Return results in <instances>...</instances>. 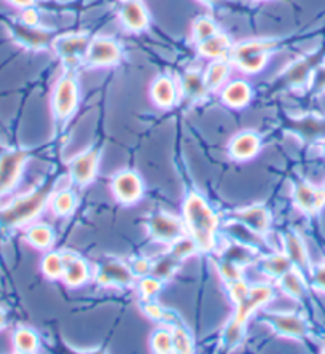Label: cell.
Instances as JSON below:
<instances>
[{
  "mask_svg": "<svg viewBox=\"0 0 325 354\" xmlns=\"http://www.w3.org/2000/svg\"><path fill=\"white\" fill-rule=\"evenodd\" d=\"M183 216H185L187 230L190 232V236L196 243L198 249L204 252L212 251L216 246L219 218L206 200L195 192L188 194L183 205Z\"/></svg>",
  "mask_w": 325,
  "mask_h": 354,
  "instance_id": "cell-1",
  "label": "cell"
},
{
  "mask_svg": "<svg viewBox=\"0 0 325 354\" xmlns=\"http://www.w3.org/2000/svg\"><path fill=\"white\" fill-rule=\"evenodd\" d=\"M272 289L268 284H257L249 289V294L245 295L244 300H241L236 308V315L233 321L230 322L225 329V348H233L238 345L243 338L244 324L249 319V316L254 313L261 305H266L272 299Z\"/></svg>",
  "mask_w": 325,
  "mask_h": 354,
  "instance_id": "cell-2",
  "label": "cell"
},
{
  "mask_svg": "<svg viewBox=\"0 0 325 354\" xmlns=\"http://www.w3.org/2000/svg\"><path fill=\"white\" fill-rule=\"evenodd\" d=\"M53 185L45 184L30 195L21 196L0 212V221L7 227H23L40 214L48 201Z\"/></svg>",
  "mask_w": 325,
  "mask_h": 354,
  "instance_id": "cell-3",
  "label": "cell"
},
{
  "mask_svg": "<svg viewBox=\"0 0 325 354\" xmlns=\"http://www.w3.org/2000/svg\"><path fill=\"white\" fill-rule=\"evenodd\" d=\"M196 249V243L193 241L192 238H179L177 241L172 243L169 252L165 254V256L154 265L151 274L156 276V278L161 281L169 279L171 276L177 272V268H179V265L183 260L190 257L192 254H195Z\"/></svg>",
  "mask_w": 325,
  "mask_h": 354,
  "instance_id": "cell-4",
  "label": "cell"
},
{
  "mask_svg": "<svg viewBox=\"0 0 325 354\" xmlns=\"http://www.w3.org/2000/svg\"><path fill=\"white\" fill-rule=\"evenodd\" d=\"M28 158L29 152L26 150H12L0 157V196L15 189Z\"/></svg>",
  "mask_w": 325,
  "mask_h": 354,
  "instance_id": "cell-5",
  "label": "cell"
},
{
  "mask_svg": "<svg viewBox=\"0 0 325 354\" xmlns=\"http://www.w3.org/2000/svg\"><path fill=\"white\" fill-rule=\"evenodd\" d=\"M265 322L272 327L276 334L282 337L303 340L309 335V324L305 317L293 313H270L265 315Z\"/></svg>",
  "mask_w": 325,
  "mask_h": 354,
  "instance_id": "cell-6",
  "label": "cell"
},
{
  "mask_svg": "<svg viewBox=\"0 0 325 354\" xmlns=\"http://www.w3.org/2000/svg\"><path fill=\"white\" fill-rule=\"evenodd\" d=\"M147 230L151 239L158 243L172 244L183 236V225L179 218L166 214V212H156L147 222Z\"/></svg>",
  "mask_w": 325,
  "mask_h": 354,
  "instance_id": "cell-7",
  "label": "cell"
},
{
  "mask_svg": "<svg viewBox=\"0 0 325 354\" xmlns=\"http://www.w3.org/2000/svg\"><path fill=\"white\" fill-rule=\"evenodd\" d=\"M78 104V85L73 77L67 75L57 82L53 95V111L59 120L69 118Z\"/></svg>",
  "mask_w": 325,
  "mask_h": 354,
  "instance_id": "cell-8",
  "label": "cell"
},
{
  "mask_svg": "<svg viewBox=\"0 0 325 354\" xmlns=\"http://www.w3.org/2000/svg\"><path fill=\"white\" fill-rule=\"evenodd\" d=\"M96 283L101 286H122L128 288L134 283V273L122 260L107 259L96 270Z\"/></svg>",
  "mask_w": 325,
  "mask_h": 354,
  "instance_id": "cell-9",
  "label": "cell"
},
{
  "mask_svg": "<svg viewBox=\"0 0 325 354\" xmlns=\"http://www.w3.org/2000/svg\"><path fill=\"white\" fill-rule=\"evenodd\" d=\"M120 58H122V48L113 39L107 37H96L91 40L85 55L88 64L96 67L117 64Z\"/></svg>",
  "mask_w": 325,
  "mask_h": 354,
  "instance_id": "cell-10",
  "label": "cell"
},
{
  "mask_svg": "<svg viewBox=\"0 0 325 354\" xmlns=\"http://www.w3.org/2000/svg\"><path fill=\"white\" fill-rule=\"evenodd\" d=\"M293 201L297 207L308 216L317 214L325 206V190L324 187H314L306 180L297 182L293 187Z\"/></svg>",
  "mask_w": 325,
  "mask_h": 354,
  "instance_id": "cell-11",
  "label": "cell"
},
{
  "mask_svg": "<svg viewBox=\"0 0 325 354\" xmlns=\"http://www.w3.org/2000/svg\"><path fill=\"white\" fill-rule=\"evenodd\" d=\"M112 190L117 200L123 205H134L144 195L142 180L133 171H123V173L115 176Z\"/></svg>",
  "mask_w": 325,
  "mask_h": 354,
  "instance_id": "cell-12",
  "label": "cell"
},
{
  "mask_svg": "<svg viewBox=\"0 0 325 354\" xmlns=\"http://www.w3.org/2000/svg\"><path fill=\"white\" fill-rule=\"evenodd\" d=\"M99 158H101V152L98 149H91L73 158L71 163V177L73 182L78 185L91 184L96 177Z\"/></svg>",
  "mask_w": 325,
  "mask_h": 354,
  "instance_id": "cell-13",
  "label": "cell"
},
{
  "mask_svg": "<svg viewBox=\"0 0 325 354\" xmlns=\"http://www.w3.org/2000/svg\"><path fill=\"white\" fill-rule=\"evenodd\" d=\"M292 133L300 136L305 142H322L325 139V117L306 115L289 122Z\"/></svg>",
  "mask_w": 325,
  "mask_h": 354,
  "instance_id": "cell-14",
  "label": "cell"
},
{
  "mask_svg": "<svg viewBox=\"0 0 325 354\" xmlns=\"http://www.w3.org/2000/svg\"><path fill=\"white\" fill-rule=\"evenodd\" d=\"M324 53H314L311 56H306V58L298 59L297 62L287 69L284 79L293 88H300L305 85L306 82L311 80L313 72L316 71L317 66H321Z\"/></svg>",
  "mask_w": 325,
  "mask_h": 354,
  "instance_id": "cell-15",
  "label": "cell"
},
{
  "mask_svg": "<svg viewBox=\"0 0 325 354\" xmlns=\"http://www.w3.org/2000/svg\"><path fill=\"white\" fill-rule=\"evenodd\" d=\"M90 41H91L90 37L85 34H75V35L71 34V35H64V37L57 39L55 44V48H56V53L59 55V58L73 62L86 55Z\"/></svg>",
  "mask_w": 325,
  "mask_h": 354,
  "instance_id": "cell-16",
  "label": "cell"
},
{
  "mask_svg": "<svg viewBox=\"0 0 325 354\" xmlns=\"http://www.w3.org/2000/svg\"><path fill=\"white\" fill-rule=\"evenodd\" d=\"M62 260H64V273H62V279L71 288H78L86 279L90 278V268L88 263L80 256L73 252H64L62 254Z\"/></svg>",
  "mask_w": 325,
  "mask_h": 354,
  "instance_id": "cell-17",
  "label": "cell"
},
{
  "mask_svg": "<svg viewBox=\"0 0 325 354\" xmlns=\"http://www.w3.org/2000/svg\"><path fill=\"white\" fill-rule=\"evenodd\" d=\"M120 18L133 32H140L149 26V13L140 0H128L120 10Z\"/></svg>",
  "mask_w": 325,
  "mask_h": 354,
  "instance_id": "cell-18",
  "label": "cell"
},
{
  "mask_svg": "<svg viewBox=\"0 0 325 354\" xmlns=\"http://www.w3.org/2000/svg\"><path fill=\"white\" fill-rule=\"evenodd\" d=\"M261 140L252 131H244L236 136L230 144V153L236 160H250L260 152Z\"/></svg>",
  "mask_w": 325,
  "mask_h": 354,
  "instance_id": "cell-19",
  "label": "cell"
},
{
  "mask_svg": "<svg viewBox=\"0 0 325 354\" xmlns=\"http://www.w3.org/2000/svg\"><path fill=\"white\" fill-rule=\"evenodd\" d=\"M13 34L18 41L28 46V48H45L51 40V32L45 29L37 28V26H26V24H15L13 26Z\"/></svg>",
  "mask_w": 325,
  "mask_h": 354,
  "instance_id": "cell-20",
  "label": "cell"
},
{
  "mask_svg": "<svg viewBox=\"0 0 325 354\" xmlns=\"http://www.w3.org/2000/svg\"><path fill=\"white\" fill-rule=\"evenodd\" d=\"M236 216H238L239 222H243L244 225L252 228L254 232L260 233V235H263V233L268 232L271 217H270L268 209H266L265 206L254 205V206L244 207V209L236 211Z\"/></svg>",
  "mask_w": 325,
  "mask_h": 354,
  "instance_id": "cell-21",
  "label": "cell"
},
{
  "mask_svg": "<svg viewBox=\"0 0 325 354\" xmlns=\"http://www.w3.org/2000/svg\"><path fill=\"white\" fill-rule=\"evenodd\" d=\"M284 244L286 254L292 260L293 267H297L300 272H306V270H309L308 249L301 236L295 232H287L284 235Z\"/></svg>",
  "mask_w": 325,
  "mask_h": 354,
  "instance_id": "cell-22",
  "label": "cell"
},
{
  "mask_svg": "<svg viewBox=\"0 0 325 354\" xmlns=\"http://www.w3.org/2000/svg\"><path fill=\"white\" fill-rule=\"evenodd\" d=\"M277 279H279V283L277 284H279L281 290L286 295H289L292 299H297V300H301L306 297L308 294L306 279L305 276H303V272H300L297 267L290 268L289 272L284 273Z\"/></svg>",
  "mask_w": 325,
  "mask_h": 354,
  "instance_id": "cell-23",
  "label": "cell"
},
{
  "mask_svg": "<svg viewBox=\"0 0 325 354\" xmlns=\"http://www.w3.org/2000/svg\"><path fill=\"white\" fill-rule=\"evenodd\" d=\"M198 51L199 55L207 56V58L212 59H219V58H225L228 53L233 51V45L230 37H227L225 34H214L211 37L199 41L198 44Z\"/></svg>",
  "mask_w": 325,
  "mask_h": 354,
  "instance_id": "cell-24",
  "label": "cell"
},
{
  "mask_svg": "<svg viewBox=\"0 0 325 354\" xmlns=\"http://www.w3.org/2000/svg\"><path fill=\"white\" fill-rule=\"evenodd\" d=\"M150 93L151 99H154L155 104H158L160 107H171L177 99L176 83L166 75L158 77V79L154 82V85L150 88Z\"/></svg>",
  "mask_w": 325,
  "mask_h": 354,
  "instance_id": "cell-25",
  "label": "cell"
},
{
  "mask_svg": "<svg viewBox=\"0 0 325 354\" xmlns=\"http://www.w3.org/2000/svg\"><path fill=\"white\" fill-rule=\"evenodd\" d=\"M222 97L230 107H245L252 97V90L245 82L236 80L225 88Z\"/></svg>",
  "mask_w": 325,
  "mask_h": 354,
  "instance_id": "cell-26",
  "label": "cell"
},
{
  "mask_svg": "<svg viewBox=\"0 0 325 354\" xmlns=\"http://www.w3.org/2000/svg\"><path fill=\"white\" fill-rule=\"evenodd\" d=\"M182 90L183 95L188 99H193V101H198V99H203L207 95L209 88L206 85V80L204 77L196 71H188L182 79Z\"/></svg>",
  "mask_w": 325,
  "mask_h": 354,
  "instance_id": "cell-27",
  "label": "cell"
},
{
  "mask_svg": "<svg viewBox=\"0 0 325 354\" xmlns=\"http://www.w3.org/2000/svg\"><path fill=\"white\" fill-rule=\"evenodd\" d=\"M290 268H293V263L287 254H275L261 260V272L270 278H281Z\"/></svg>",
  "mask_w": 325,
  "mask_h": 354,
  "instance_id": "cell-28",
  "label": "cell"
},
{
  "mask_svg": "<svg viewBox=\"0 0 325 354\" xmlns=\"http://www.w3.org/2000/svg\"><path fill=\"white\" fill-rule=\"evenodd\" d=\"M26 239H28L34 248L46 249L55 241V232L53 228L45 225V223H37V225L30 227L28 233H26Z\"/></svg>",
  "mask_w": 325,
  "mask_h": 354,
  "instance_id": "cell-29",
  "label": "cell"
},
{
  "mask_svg": "<svg viewBox=\"0 0 325 354\" xmlns=\"http://www.w3.org/2000/svg\"><path fill=\"white\" fill-rule=\"evenodd\" d=\"M276 45H277V41L272 39L249 40V41H244V44L236 46V48L233 50V56H234V59H238V58H243V56L263 53V51L270 53V51L275 48Z\"/></svg>",
  "mask_w": 325,
  "mask_h": 354,
  "instance_id": "cell-30",
  "label": "cell"
},
{
  "mask_svg": "<svg viewBox=\"0 0 325 354\" xmlns=\"http://www.w3.org/2000/svg\"><path fill=\"white\" fill-rule=\"evenodd\" d=\"M222 259L228 260V262H232L243 268L244 265H248L254 260L252 246H245V244L236 241L234 244H232V246H228L227 249H225Z\"/></svg>",
  "mask_w": 325,
  "mask_h": 354,
  "instance_id": "cell-31",
  "label": "cell"
},
{
  "mask_svg": "<svg viewBox=\"0 0 325 354\" xmlns=\"http://www.w3.org/2000/svg\"><path fill=\"white\" fill-rule=\"evenodd\" d=\"M230 74V62L223 58H219L209 66L207 74L204 77L209 90H217Z\"/></svg>",
  "mask_w": 325,
  "mask_h": 354,
  "instance_id": "cell-32",
  "label": "cell"
},
{
  "mask_svg": "<svg viewBox=\"0 0 325 354\" xmlns=\"http://www.w3.org/2000/svg\"><path fill=\"white\" fill-rule=\"evenodd\" d=\"M13 346L18 353H35L39 350V337L28 327H19L13 334Z\"/></svg>",
  "mask_w": 325,
  "mask_h": 354,
  "instance_id": "cell-33",
  "label": "cell"
},
{
  "mask_svg": "<svg viewBox=\"0 0 325 354\" xmlns=\"http://www.w3.org/2000/svg\"><path fill=\"white\" fill-rule=\"evenodd\" d=\"M227 230L232 233V236L238 243H243L245 246H254V244H263V239L260 238V233L254 232L252 228L244 225L243 222L236 221L227 225Z\"/></svg>",
  "mask_w": 325,
  "mask_h": 354,
  "instance_id": "cell-34",
  "label": "cell"
},
{
  "mask_svg": "<svg viewBox=\"0 0 325 354\" xmlns=\"http://www.w3.org/2000/svg\"><path fill=\"white\" fill-rule=\"evenodd\" d=\"M41 272H44L46 278L51 281L61 279L62 273H64V260H62V254H46L44 260H41Z\"/></svg>",
  "mask_w": 325,
  "mask_h": 354,
  "instance_id": "cell-35",
  "label": "cell"
},
{
  "mask_svg": "<svg viewBox=\"0 0 325 354\" xmlns=\"http://www.w3.org/2000/svg\"><path fill=\"white\" fill-rule=\"evenodd\" d=\"M73 207H75V195L69 190L57 192L53 201H51V209H53L57 217L69 216L73 211Z\"/></svg>",
  "mask_w": 325,
  "mask_h": 354,
  "instance_id": "cell-36",
  "label": "cell"
},
{
  "mask_svg": "<svg viewBox=\"0 0 325 354\" xmlns=\"http://www.w3.org/2000/svg\"><path fill=\"white\" fill-rule=\"evenodd\" d=\"M268 55L266 51L263 53H255V55H249V56H243V58H238L234 59L236 64L243 72L245 74H255V72H259L263 69V66L266 64V61H268Z\"/></svg>",
  "mask_w": 325,
  "mask_h": 354,
  "instance_id": "cell-37",
  "label": "cell"
},
{
  "mask_svg": "<svg viewBox=\"0 0 325 354\" xmlns=\"http://www.w3.org/2000/svg\"><path fill=\"white\" fill-rule=\"evenodd\" d=\"M217 32H219L217 24L207 17L198 18L195 21V24H193V39H195V41H198V44L199 41L209 39L211 35L217 34Z\"/></svg>",
  "mask_w": 325,
  "mask_h": 354,
  "instance_id": "cell-38",
  "label": "cell"
},
{
  "mask_svg": "<svg viewBox=\"0 0 325 354\" xmlns=\"http://www.w3.org/2000/svg\"><path fill=\"white\" fill-rule=\"evenodd\" d=\"M172 345H174L176 353H193V340L190 332L185 327H174V330H172Z\"/></svg>",
  "mask_w": 325,
  "mask_h": 354,
  "instance_id": "cell-39",
  "label": "cell"
},
{
  "mask_svg": "<svg viewBox=\"0 0 325 354\" xmlns=\"http://www.w3.org/2000/svg\"><path fill=\"white\" fill-rule=\"evenodd\" d=\"M151 350L160 354L174 351V345H172V332L167 329L156 330L154 337H151Z\"/></svg>",
  "mask_w": 325,
  "mask_h": 354,
  "instance_id": "cell-40",
  "label": "cell"
},
{
  "mask_svg": "<svg viewBox=\"0 0 325 354\" xmlns=\"http://www.w3.org/2000/svg\"><path fill=\"white\" fill-rule=\"evenodd\" d=\"M162 288V281L156 278V276H144L139 283V290L145 299H151V297L156 295Z\"/></svg>",
  "mask_w": 325,
  "mask_h": 354,
  "instance_id": "cell-41",
  "label": "cell"
},
{
  "mask_svg": "<svg viewBox=\"0 0 325 354\" xmlns=\"http://www.w3.org/2000/svg\"><path fill=\"white\" fill-rule=\"evenodd\" d=\"M249 289L250 288L245 284V281H243V279H236V281H232V283H228L230 297H232V300L236 305H238L241 300L245 299V295L249 294Z\"/></svg>",
  "mask_w": 325,
  "mask_h": 354,
  "instance_id": "cell-42",
  "label": "cell"
},
{
  "mask_svg": "<svg viewBox=\"0 0 325 354\" xmlns=\"http://www.w3.org/2000/svg\"><path fill=\"white\" fill-rule=\"evenodd\" d=\"M219 273L222 274V278L227 281V283L241 279V267H238V265H234L232 262H228V260H223V259H222V262L219 263Z\"/></svg>",
  "mask_w": 325,
  "mask_h": 354,
  "instance_id": "cell-43",
  "label": "cell"
},
{
  "mask_svg": "<svg viewBox=\"0 0 325 354\" xmlns=\"http://www.w3.org/2000/svg\"><path fill=\"white\" fill-rule=\"evenodd\" d=\"M311 90L317 95L325 91V66H317L311 75Z\"/></svg>",
  "mask_w": 325,
  "mask_h": 354,
  "instance_id": "cell-44",
  "label": "cell"
},
{
  "mask_svg": "<svg viewBox=\"0 0 325 354\" xmlns=\"http://www.w3.org/2000/svg\"><path fill=\"white\" fill-rule=\"evenodd\" d=\"M142 310H144V313H145L147 316L151 317V319H155V321H166L165 310H162L158 304H155V301H151L150 299L145 301Z\"/></svg>",
  "mask_w": 325,
  "mask_h": 354,
  "instance_id": "cell-45",
  "label": "cell"
},
{
  "mask_svg": "<svg viewBox=\"0 0 325 354\" xmlns=\"http://www.w3.org/2000/svg\"><path fill=\"white\" fill-rule=\"evenodd\" d=\"M311 279L314 288L325 294V263H319L311 270Z\"/></svg>",
  "mask_w": 325,
  "mask_h": 354,
  "instance_id": "cell-46",
  "label": "cell"
},
{
  "mask_svg": "<svg viewBox=\"0 0 325 354\" xmlns=\"http://www.w3.org/2000/svg\"><path fill=\"white\" fill-rule=\"evenodd\" d=\"M151 268H154V265H151V262L149 259H136L133 265H131V270H133L134 276H149L151 273Z\"/></svg>",
  "mask_w": 325,
  "mask_h": 354,
  "instance_id": "cell-47",
  "label": "cell"
},
{
  "mask_svg": "<svg viewBox=\"0 0 325 354\" xmlns=\"http://www.w3.org/2000/svg\"><path fill=\"white\" fill-rule=\"evenodd\" d=\"M21 21L26 26H39L40 21V15L34 7L29 8H23V15H21Z\"/></svg>",
  "mask_w": 325,
  "mask_h": 354,
  "instance_id": "cell-48",
  "label": "cell"
},
{
  "mask_svg": "<svg viewBox=\"0 0 325 354\" xmlns=\"http://www.w3.org/2000/svg\"><path fill=\"white\" fill-rule=\"evenodd\" d=\"M10 3H13L15 7H19V8H29V7H34L35 5V0H8Z\"/></svg>",
  "mask_w": 325,
  "mask_h": 354,
  "instance_id": "cell-49",
  "label": "cell"
},
{
  "mask_svg": "<svg viewBox=\"0 0 325 354\" xmlns=\"http://www.w3.org/2000/svg\"><path fill=\"white\" fill-rule=\"evenodd\" d=\"M5 324H7V315H5L3 310H0V330L3 329Z\"/></svg>",
  "mask_w": 325,
  "mask_h": 354,
  "instance_id": "cell-50",
  "label": "cell"
},
{
  "mask_svg": "<svg viewBox=\"0 0 325 354\" xmlns=\"http://www.w3.org/2000/svg\"><path fill=\"white\" fill-rule=\"evenodd\" d=\"M203 3H207V5H217L220 3V0H201Z\"/></svg>",
  "mask_w": 325,
  "mask_h": 354,
  "instance_id": "cell-51",
  "label": "cell"
},
{
  "mask_svg": "<svg viewBox=\"0 0 325 354\" xmlns=\"http://www.w3.org/2000/svg\"><path fill=\"white\" fill-rule=\"evenodd\" d=\"M322 155L325 157V139L322 140Z\"/></svg>",
  "mask_w": 325,
  "mask_h": 354,
  "instance_id": "cell-52",
  "label": "cell"
},
{
  "mask_svg": "<svg viewBox=\"0 0 325 354\" xmlns=\"http://www.w3.org/2000/svg\"><path fill=\"white\" fill-rule=\"evenodd\" d=\"M324 190H325V185H324Z\"/></svg>",
  "mask_w": 325,
  "mask_h": 354,
  "instance_id": "cell-53",
  "label": "cell"
},
{
  "mask_svg": "<svg viewBox=\"0 0 325 354\" xmlns=\"http://www.w3.org/2000/svg\"><path fill=\"white\" fill-rule=\"evenodd\" d=\"M324 353H325V350H324Z\"/></svg>",
  "mask_w": 325,
  "mask_h": 354,
  "instance_id": "cell-54",
  "label": "cell"
}]
</instances>
